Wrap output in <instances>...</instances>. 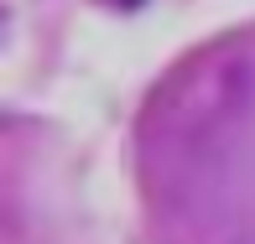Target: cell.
Wrapping results in <instances>:
<instances>
[{"label": "cell", "instance_id": "1", "mask_svg": "<svg viewBox=\"0 0 255 244\" xmlns=\"http://www.w3.org/2000/svg\"><path fill=\"white\" fill-rule=\"evenodd\" d=\"M115 5H141V0H115Z\"/></svg>", "mask_w": 255, "mask_h": 244}]
</instances>
